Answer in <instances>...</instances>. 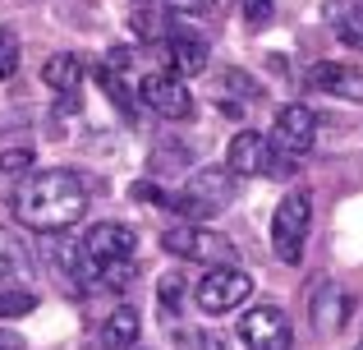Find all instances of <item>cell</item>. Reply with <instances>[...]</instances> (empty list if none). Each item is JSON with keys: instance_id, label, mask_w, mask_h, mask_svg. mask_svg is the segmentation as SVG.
I'll use <instances>...</instances> for the list:
<instances>
[{"instance_id": "7402d4cb", "label": "cell", "mask_w": 363, "mask_h": 350, "mask_svg": "<svg viewBox=\"0 0 363 350\" xmlns=\"http://www.w3.org/2000/svg\"><path fill=\"white\" fill-rule=\"evenodd\" d=\"M18 74V37L9 28H0V83Z\"/></svg>"}, {"instance_id": "cb8c5ba5", "label": "cell", "mask_w": 363, "mask_h": 350, "mask_svg": "<svg viewBox=\"0 0 363 350\" xmlns=\"http://www.w3.org/2000/svg\"><path fill=\"white\" fill-rule=\"evenodd\" d=\"M23 171H33V153H28V148L0 153V175H23Z\"/></svg>"}, {"instance_id": "484cf974", "label": "cell", "mask_w": 363, "mask_h": 350, "mask_svg": "<svg viewBox=\"0 0 363 350\" xmlns=\"http://www.w3.org/2000/svg\"><path fill=\"white\" fill-rule=\"evenodd\" d=\"M129 194L138 198V203H157V207H161V198H166V189H161V185H152V180H138V185H133Z\"/></svg>"}, {"instance_id": "ac0fdd59", "label": "cell", "mask_w": 363, "mask_h": 350, "mask_svg": "<svg viewBox=\"0 0 363 350\" xmlns=\"http://www.w3.org/2000/svg\"><path fill=\"white\" fill-rule=\"evenodd\" d=\"M97 79H101V88H106V97H111V102H116V106L124 111V116L133 120V92L124 88V74H120V70H111V65H101Z\"/></svg>"}, {"instance_id": "5b68a950", "label": "cell", "mask_w": 363, "mask_h": 350, "mask_svg": "<svg viewBox=\"0 0 363 350\" xmlns=\"http://www.w3.org/2000/svg\"><path fill=\"white\" fill-rule=\"evenodd\" d=\"M248 295H253V277H248L244 268H212L194 286V300H198L203 314H230V309H240Z\"/></svg>"}, {"instance_id": "ffe728a7", "label": "cell", "mask_w": 363, "mask_h": 350, "mask_svg": "<svg viewBox=\"0 0 363 350\" xmlns=\"http://www.w3.org/2000/svg\"><path fill=\"white\" fill-rule=\"evenodd\" d=\"M336 37L345 46H354V51H363V9H345V14H336Z\"/></svg>"}, {"instance_id": "2e32d148", "label": "cell", "mask_w": 363, "mask_h": 350, "mask_svg": "<svg viewBox=\"0 0 363 350\" xmlns=\"http://www.w3.org/2000/svg\"><path fill=\"white\" fill-rule=\"evenodd\" d=\"M83 79H88V65H83L79 55H69V51L51 55V60L42 65V83L55 88V92H65V97H74V92L83 88Z\"/></svg>"}, {"instance_id": "9a60e30c", "label": "cell", "mask_w": 363, "mask_h": 350, "mask_svg": "<svg viewBox=\"0 0 363 350\" xmlns=\"http://www.w3.org/2000/svg\"><path fill=\"white\" fill-rule=\"evenodd\" d=\"M138 332H143L138 309H129V305L111 309L106 323H101V350H133L138 346Z\"/></svg>"}, {"instance_id": "d4e9b609", "label": "cell", "mask_w": 363, "mask_h": 350, "mask_svg": "<svg viewBox=\"0 0 363 350\" xmlns=\"http://www.w3.org/2000/svg\"><path fill=\"white\" fill-rule=\"evenodd\" d=\"M184 341H189V350H230V341L216 332H189Z\"/></svg>"}, {"instance_id": "7c38bea8", "label": "cell", "mask_w": 363, "mask_h": 350, "mask_svg": "<svg viewBox=\"0 0 363 350\" xmlns=\"http://www.w3.org/2000/svg\"><path fill=\"white\" fill-rule=\"evenodd\" d=\"M184 194L194 198L198 207H203L207 217H216L225 203L235 198V175H230V166H203V171H194L189 175V185H184Z\"/></svg>"}, {"instance_id": "8992f818", "label": "cell", "mask_w": 363, "mask_h": 350, "mask_svg": "<svg viewBox=\"0 0 363 350\" xmlns=\"http://www.w3.org/2000/svg\"><path fill=\"white\" fill-rule=\"evenodd\" d=\"M138 102L152 111V116H161V120H189V116H194V97H189V88L175 79V74H166V70L143 74Z\"/></svg>"}, {"instance_id": "277c9868", "label": "cell", "mask_w": 363, "mask_h": 350, "mask_svg": "<svg viewBox=\"0 0 363 350\" xmlns=\"http://www.w3.org/2000/svg\"><path fill=\"white\" fill-rule=\"evenodd\" d=\"M225 166H230V175H272V180L294 175V157L276 153L272 138L253 134V129H244V134H235V138H230Z\"/></svg>"}, {"instance_id": "7a4b0ae2", "label": "cell", "mask_w": 363, "mask_h": 350, "mask_svg": "<svg viewBox=\"0 0 363 350\" xmlns=\"http://www.w3.org/2000/svg\"><path fill=\"white\" fill-rule=\"evenodd\" d=\"M308 226H313V198L308 189H290V194L276 203L272 217V249L281 263H299L303 258V244H308Z\"/></svg>"}, {"instance_id": "6da1fadb", "label": "cell", "mask_w": 363, "mask_h": 350, "mask_svg": "<svg viewBox=\"0 0 363 350\" xmlns=\"http://www.w3.org/2000/svg\"><path fill=\"white\" fill-rule=\"evenodd\" d=\"M9 207H14V217L28 231L60 235V231H69V226L83 222V212H88V189H83V180L74 171L46 166V171H33V175L18 180Z\"/></svg>"}, {"instance_id": "4fadbf2b", "label": "cell", "mask_w": 363, "mask_h": 350, "mask_svg": "<svg viewBox=\"0 0 363 350\" xmlns=\"http://www.w3.org/2000/svg\"><path fill=\"white\" fill-rule=\"evenodd\" d=\"M308 309H313V327H318V332H340V327H345V314H350V295L336 281H322V286L313 290Z\"/></svg>"}, {"instance_id": "5bb4252c", "label": "cell", "mask_w": 363, "mask_h": 350, "mask_svg": "<svg viewBox=\"0 0 363 350\" xmlns=\"http://www.w3.org/2000/svg\"><path fill=\"white\" fill-rule=\"evenodd\" d=\"M51 258L60 263L65 272H69V281L79 290H88V286H101V268L88 258V249L83 244H69V240H60V244H51Z\"/></svg>"}, {"instance_id": "8fae6325", "label": "cell", "mask_w": 363, "mask_h": 350, "mask_svg": "<svg viewBox=\"0 0 363 350\" xmlns=\"http://www.w3.org/2000/svg\"><path fill=\"white\" fill-rule=\"evenodd\" d=\"M308 88L327 92V97H345L363 106V70L350 60H318L308 70Z\"/></svg>"}, {"instance_id": "603a6c76", "label": "cell", "mask_w": 363, "mask_h": 350, "mask_svg": "<svg viewBox=\"0 0 363 350\" xmlns=\"http://www.w3.org/2000/svg\"><path fill=\"white\" fill-rule=\"evenodd\" d=\"M240 9H244V23L267 28V23H272V14H276V0H240Z\"/></svg>"}, {"instance_id": "4316f807", "label": "cell", "mask_w": 363, "mask_h": 350, "mask_svg": "<svg viewBox=\"0 0 363 350\" xmlns=\"http://www.w3.org/2000/svg\"><path fill=\"white\" fill-rule=\"evenodd\" d=\"M216 9V0H170V14H207Z\"/></svg>"}, {"instance_id": "30bf717a", "label": "cell", "mask_w": 363, "mask_h": 350, "mask_svg": "<svg viewBox=\"0 0 363 350\" xmlns=\"http://www.w3.org/2000/svg\"><path fill=\"white\" fill-rule=\"evenodd\" d=\"M161 46V65H166V74H175V79H194V74L207 70V42L194 33H184V28H175V33L166 37Z\"/></svg>"}, {"instance_id": "3957f363", "label": "cell", "mask_w": 363, "mask_h": 350, "mask_svg": "<svg viewBox=\"0 0 363 350\" xmlns=\"http://www.w3.org/2000/svg\"><path fill=\"white\" fill-rule=\"evenodd\" d=\"M161 244H166V253H175V258H189V263H207V268H235V244L225 240L221 231H207V226H170L166 235H161Z\"/></svg>"}, {"instance_id": "44dd1931", "label": "cell", "mask_w": 363, "mask_h": 350, "mask_svg": "<svg viewBox=\"0 0 363 350\" xmlns=\"http://www.w3.org/2000/svg\"><path fill=\"white\" fill-rule=\"evenodd\" d=\"M184 286H189V281L179 277V272H166V277L157 281V295H161V309H166V314H175V309H179V300H184Z\"/></svg>"}, {"instance_id": "52a82bcc", "label": "cell", "mask_w": 363, "mask_h": 350, "mask_svg": "<svg viewBox=\"0 0 363 350\" xmlns=\"http://www.w3.org/2000/svg\"><path fill=\"white\" fill-rule=\"evenodd\" d=\"M267 138H272L276 153H285V157L299 162V157L318 143V116H313L303 102H290V106H281V116H276V125H272Z\"/></svg>"}, {"instance_id": "ba28073f", "label": "cell", "mask_w": 363, "mask_h": 350, "mask_svg": "<svg viewBox=\"0 0 363 350\" xmlns=\"http://www.w3.org/2000/svg\"><path fill=\"white\" fill-rule=\"evenodd\" d=\"M240 337L248 350H290V318L276 305H257L240 318Z\"/></svg>"}, {"instance_id": "83f0119b", "label": "cell", "mask_w": 363, "mask_h": 350, "mask_svg": "<svg viewBox=\"0 0 363 350\" xmlns=\"http://www.w3.org/2000/svg\"><path fill=\"white\" fill-rule=\"evenodd\" d=\"M0 350H23V337L9 332V327H0Z\"/></svg>"}, {"instance_id": "9c48e42d", "label": "cell", "mask_w": 363, "mask_h": 350, "mask_svg": "<svg viewBox=\"0 0 363 350\" xmlns=\"http://www.w3.org/2000/svg\"><path fill=\"white\" fill-rule=\"evenodd\" d=\"M83 249H88V258L97 263V268H106V263H129L133 249H138V235L124 222H97L83 235Z\"/></svg>"}, {"instance_id": "e0dca14e", "label": "cell", "mask_w": 363, "mask_h": 350, "mask_svg": "<svg viewBox=\"0 0 363 350\" xmlns=\"http://www.w3.org/2000/svg\"><path fill=\"white\" fill-rule=\"evenodd\" d=\"M28 258H23V244L14 240V235H5L0 231V286H18L23 290V281H28Z\"/></svg>"}, {"instance_id": "d6986e66", "label": "cell", "mask_w": 363, "mask_h": 350, "mask_svg": "<svg viewBox=\"0 0 363 350\" xmlns=\"http://www.w3.org/2000/svg\"><path fill=\"white\" fill-rule=\"evenodd\" d=\"M37 309L33 290H18V286H0V318H23Z\"/></svg>"}]
</instances>
